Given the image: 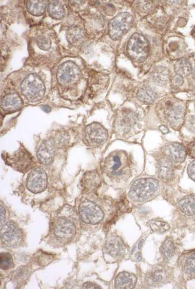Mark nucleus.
Instances as JSON below:
<instances>
[{"instance_id": "f257e3e1", "label": "nucleus", "mask_w": 195, "mask_h": 289, "mask_svg": "<svg viewBox=\"0 0 195 289\" xmlns=\"http://www.w3.org/2000/svg\"><path fill=\"white\" fill-rule=\"evenodd\" d=\"M130 168L128 156L123 151H116L110 154L105 159L103 167L106 175L117 181H123L129 178Z\"/></svg>"}, {"instance_id": "f03ea898", "label": "nucleus", "mask_w": 195, "mask_h": 289, "mask_svg": "<svg viewBox=\"0 0 195 289\" xmlns=\"http://www.w3.org/2000/svg\"><path fill=\"white\" fill-rule=\"evenodd\" d=\"M158 187L159 182L156 178H139L135 180L131 185L128 196L134 202H144L151 198Z\"/></svg>"}, {"instance_id": "7ed1b4c3", "label": "nucleus", "mask_w": 195, "mask_h": 289, "mask_svg": "<svg viewBox=\"0 0 195 289\" xmlns=\"http://www.w3.org/2000/svg\"><path fill=\"white\" fill-rule=\"evenodd\" d=\"M20 89L25 98L32 102L41 99L45 91L43 81L35 73H31L25 77L21 83Z\"/></svg>"}, {"instance_id": "20e7f679", "label": "nucleus", "mask_w": 195, "mask_h": 289, "mask_svg": "<svg viewBox=\"0 0 195 289\" xmlns=\"http://www.w3.org/2000/svg\"><path fill=\"white\" fill-rule=\"evenodd\" d=\"M127 52L130 58L135 62H144L149 54L148 39L139 33H135L129 39Z\"/></svg>"}, {"instance_id": "39448f33", "label": "nucleus", "mask_w": 195, "mask_h": 289, "mask_svg": "<svg viewBox=\"0 0 195 289\" xmlns=\"http://www.w3.org/2000/svg\"><path fill=\"white\" fill-rule=\"evenodd\" d=\"M185 110L180 103L171 101L165 104L161 117L162 122L175 130L179 129L184 122Z\"/></svg>"}, {"instance_id": "423d86ee", "label": "nucleus", "mask_w": 195, "mask_h": 289, "mask_svg": "<svg viewBox=\"0 0 195 289\" xmlns=\"http://www.w3.org/2000/svg\"><path fill=\"white\" fill-rule=\"evenodd\" d=\"M133 18L128 12H121L113 18L109 22L108 33L111 38L118 40L132 27Z\"/></svg>"}, {"instance_id": "0eeeda50", "label": "nucleus", "mask_w": 195, "mask_h": 289, "mask_svg": "<svg viewBox=\"0 0 195 289\" xmlns=\"http://www.w3.org/2000/svg\"><path fill=\"white\" fill-rule=\"evenodd\" d=\"M108 136V132L102 125L98 122H93L84 129L83 141L90 147H98L106 141Z\"/></svg>"}, {"instance_id": "6e6552de", "label": "nucleus", "mask_w": 195, "mask_h": 289, "mask_svg": "<svg viewBox=\"0 0 195 289\" xmlns=\"http://www.w3.org/2000/svg\"><path fill=\"white\" fill-rule=\"evenodd\" d=\"M4 158L8 165L21 172L28 171L34 163L31 154L22 147L13 154L7 155Z\"/></svg>"}, {"instance_id": "1a4fd4ad", "label": "nucleus", "mask_w": 195, "mask_h": 289, "mask_svg": "<svg viewBox=\"0 0 195 289\" xmlns=\"http://www.w3.org/2000/svg\"><path fill=\"white\" fill-rule=\"evenodd\" d=\"M81 76L78 66L72 61H68L61 64L57 72V78L59 84L69 86L76 83Z\"/></svg>"}, {"instance_id": "9d476101", "label": "nucleus", "mask_w": 195, "mask_h": 289, "mask_svg": "<svg viewBox=\"0 0 195 289\" xmlns=\"http://www.w3.org/2000/svg\"><path fill=\"white\" fill-rule=\"evenodd\" d=\"M78 210L82 220L87 223L97 224L104 217L103 212L100 207L89 200H84L80 203Z\"/></svg>"}, {"instance_id": "9b49d317", "label": "nucleus", "mask_w": 195, "mask_h": 289, "mask_svg": "<svg viewBox=\"0 0 195 289\" xmlns=\"http://www.w3.org/2000/svg\"><path fill=\"white\" fill-rule=\"evenodd\" d=\"M0 228L1 240L5 245L14 247L20 245L22 241V234L15 222H8Z\"/></svg>"}, {"instance_id": "f8f14e48", "label": "nucleus", "mask_w": 195, "mask_h": 289, "mask_svg": "<svg viewBox=\"0 0 195 289\" xmlns=\"http://www.w3.org/2000/svg\"><path fill=\"white\" fill-rule=\"evenodd\" d=\"M47 176L45 171L41 167L33 169L28 175L26 186L32 193L43 192L47 187Z\"/></svg>"}, {"instance_id": "ddd939ff", "label": "nucleus", "mask_w": 195, "mask_h": 289, "mask_svg": "<svg viewBox=\"0 0 195 289\" xmlns=\"http://www.w3.org/2000/svg\"><path fill=\"white\" fill-rule=\"evenodd\" d=\"M53 232L57 239L63 241H68L75 236L76 227L70 220L59 218L54 223Z\"/></svg>"}, {"instance_id": "4468645a", "label": "nucleus", "mask_w": 195, "mask_h": 289, "mask_svg": "<svg viewBox=\"0 0 195 289\" xmlns=\"http://www.w3.org/2000/svg\"><path fill=\"white\" fill-rule=\"evenodd\" d=\"M56 144L52 138L44 140L39 145L37 156L39 162L44 165L52 163L55 156Z\"/></svg>"}, {"instance_id": "2eb2a0df", "label": "nucleus", "mask_w": 195, "mask_h": 289, "mask_svg": "<svg viewBox=\"0 0 195 289\" xmlns=\"http://www.w3.org/2000/svg\"><path fill=\"white\" fill-rule=\"evenodd\" d=\"M163 154L173 163H181L186 157L187 150L181 144L177 142H171L163 148Z\"/></svg>"}, {"instance_id": "dca6fc26", "label": "nucleus", "mask_w": 195, "mask_h": 289, "mask_svg": "<svg viewBox=\"0 0 195 289\" xmlns=\"http://www.w3.org/2000/svg\"><path fill=\"white\" fill-rule=\"evenodd\" d=\"M104 248L106 252L114 258L122 257L126 247L122 239L116 235H110L106 239Z\"/></svg>"}, {"instance_id": "f3484780", "label": "nucleus", "mask_w": 195, "mask_h": 289, "mask_svg": "<svg viewBox=\"0 0 195 289\" xmlns=\"http://www.w3.org/2000/svg\"><path fill=\"white\" fill-rule=\"evenodd\" d=\"M173 164V162L164 156L161 157L156 163L158 177L164 181L170 180L173 178L174 173Z\"/></svg>"}, {"instance_id": "a211bd4d", "label": "nucleus", "mask_w": 195, "mask_h": 289, "mask_svg": "<svg viewBox=\"0 0 195 289\" xmlns=\"http://www.w3.org/2000/svg\"><path fill=\"white\" fill-rule=\"evenodd\" d=\"M171 276V272L168 267L158 265L154 267L149 272L148 278L151 283L158 284L168 281Z\"/></svg>"}, {"instance_id": "6ab92c4d", "label": "nucleus", "mask_w": 195, "mask_h": 289, "mask_svg": "<svg viewBox=\"0 0 195 289\" xmlns=\"http://www.w3.org/2000/svg\"><path fill=\"white\" fill-rule=\"evenodd\" d=\"M23 102L17 93H10L3 97L1 101V108L5 111L11 112L20 109Z\"/></svg>"}, {"instance_id": "aec40b11", "label": "nucleus", "mask_w": 195, "mask_h": 289, "mask_svg": "<svg viewBox=\"0 0 195 289\" xmlns=\"http://www.w3.org/2000/svg\"><path fill=\"white\" fill-rule=\"evenodd\" d=\"M136 282V277L135 274L126 271L120 272L116 276L115 286L118 289H132L134 288Z\"/></svg>"}, {"instance_id": "412c9836", "label": "nucleus", "mask_w": 195, "mask_h": 289, "mask_svg": "<svg viewBox=\"0 0 195 289\" xmlns=\"http://www.w3.org/2000/svg\"><path fill=\"white\" fill-rule=\"evenodd\" d=\"M136 119L133 113L122 114L116 121L118 131L122 133H128L136 123Z\"/></svg>"}, {"instance_id": "4be33fe9", "label": "nucleus", "mask_w": 195, "mask_h": 289, "mask_svg": "<svg viewBox=\"0 0 195 289\" xmlns=\"http://www.w3.org/2000/svg\"><path fill=\"white\" fill-rule=\"evenodd\" d=\"M84 37V32L78 25H72L68 28L66 32V38L69 43L77 44L80 43Z\"/></svg>"}, {"instance_id": "5701e85b", "label": "nucleus", "mask_w": 195, "mask_h": 289, "mask_svg": "<svg viewBox=\"0 0 195 289\" xmlns=\"http://www.w3.org/2000/svg\"><path fill=\"white\" fill-rule=\"evenodd\" d=\"M178 207L184 214L192 216L195 214V197L187 196L178 202Z\"/></svg>"}, {"instance_id": "b1692460", "label": "nucleus", "mask_w": 195, "mask_h": 289, "mask_svg": "<svg viewBox=\"0 0 195 289\" xmlns=\"http://www.w3.org/2000/svg\"><path fill=\"white\" fill-rule=\"evenodd\" d=\"M48 12L50 16L55 19H61L65 15L64 6L58 0H51L49 2Z\"/></svg>"}, {"instance_id": "393cba45", "label": "nucleus", "mask_w": 195, "mask_h": 289, "mask_svg": "<svg viewBox=\"0 0 195 289\" xmlns=\"http://www.w3.org/2000/svg\"><path fill=\"white\" fill-rule=\"evenodd\" d=\"M46 2L44 0H28L26 2V8L31 14L39 16L42 15L46 9Z\"/></svg>"}, {"instance_id": "a878e982", "label": "nucleus", "mask_w": 195, "mask_h": 289, "mask_svg": "<svg viewBox=\"0 0 195 289\" xmlns=\"http://www.w3.org/2000/svg\"><path fill=\"white\" fill-rule=\"evenodd\" d=\"M174 68L176 73L182 77L189 75L192 72V67L190 62L185 59H181L176 61Z\"/></svg>"}, {"instance_id": "bb28decb", "label": "nucleus", "mask_w": 195, "mask_h": 289, "mask_svg": "<svg viewBox=\"0 0 195 289\" xmlns=\"http://www.w3.org/2000/svg\"><path fill=\"white\" fill-rule=\"evenodd\" d=\"M175 250V245L170 239H167L161 245L160 248V253L165 261H168L172 258Z\"/></svg>"}, {"instance_id": "cd10ccee", "label": "nucleus", "mask_w": 195, "mask_h": 289, "mask_svg": "<svg viewBox=\"0 0 195 289\" xmlns=\"http://www.w3.org/2000/svg\"><path fill=\"white\" fill-rule=\"evenodd\" d=\"M137 97L141 102L145 104H151L156 98V93L150 88H142L137 92Z\"/></svg>"}, {"instance_id": "c85d7f7f", "label": "nucleus", "mask_w": 195, "mask_h": 289, "mask_svg": "<svg viewBox=\"0 0 195 289\" xmlns=\"http://www.w3.org/2000/svg\"><path fill=\"white\" fill-rule=\"evenodd\" d=\"M183 269L187 275L195 278V251L191 253L185 261Z\"/></svg>"}, {"instance_id": "c756f323", "label": "nucleus", "mask_w": 195, "mask_h": 289, "mask_svg": "<svg viewBox=\"0 0 195 289\" xmlns=\"http://www.w3.org/2000/svg\"><path fill=\"white\" fill-rule=\"evenodd\" d=\"M148 224L153 232L159 233H164L170 228L169 224L163 221L150 220Z\"/></svg>"}, {"instance_id": "7c9ffc66", "label": "nucleus", "mask_w": 195, "mask_h": 289, "mask_svg": "<svg viewBox=\"0 0 195 289\" xmlns=\"http://www.w3.org/2000/svg\"><path fill=\"white\" fill-rule=\"evenodd\" d=\"M0 266L2 269H7L14 266L12 255L8 252H2L0 256Z\"/></svg>"}, {"instance_id": "2f4dec72", "label": "nucleus", "mask_w": 195, "mask_h": 289, "mask_svg": "<svg viewBox=\"0 0 195 289\" xmlns=\"http://www.w3.org/2000/svg\"><path fill=\"white\" fill-rule=\"evenodd\" d=\"M168 71L164 68L157 69L153 74L154 80L157 83H162L167 80Z\"/></svg>"}, {"instance_id": "473e14b6", "label": "nucleus", "mask_w": 195, "mask_h": 289, "mask_svg": "<svg viewBox=\"0 0 195 289\" xmlns=\"http://www.w3.org/2000/svg\"><path fill=\"white\" fill-rule=\"evenodd\" d=\"M37 44L39 48L44 50L49 49L51 45L50 39L44 36H39L37 39Z\"/></svg>"}, {"instance_id": "72a5a7b5", "label": "nucleus", "mask_w": 195, "mask_h": 289, "mask_svg": "<svg viewBox=\"0 0 195 289\" xmlns=\"http://www.w3.org/2000/svg\"><path fill=\"white\" fill-rule=\"evenodd\" d=\"M183 77L177 74L174 76L171 81V86L174 89L179 88L183 84Z\"/></svg>"}, {"instance_id": "f704fd0d", "label": "nucleus", "mask_w": 195, "mask_h": 289, "mask_svg": "<svg viewBox=\"0 0 195 289\" xmlns=\"http://www.w3.org/2000/svg\"><path fill=\"white\" fill-rule=\"evenodd\" d=\"M187 173L189 177L195 182V159L189 164Z\"/></svg>"}, {"instance_id": "c9c22d12", "label": "nucleus", "mask_w": 195, "mask_h": 289, "mask_svg": "<svg viewBox=\"0 0 195 289\" xmlns=\"http://www.w3.org/2000/svg\"><path fill=\"white\" fill-rule=\"evenodd\" d=\"M186 150L190 156L195 157V140L188 144Z\"/></svg>"}, {"instance_id": "e433bc0d", "label": "nucleus", "mask_w": 195, "mask_h": 289, "mask_svg": "<svg viewBox=\"0 0 195 289\" xmlns=\"http://www.w3.org/2000/svg\"><path fill=\"white\" fill-rule=\"evenodd\" d=\"M5 210L2 205L0 206V227L5 223Z\"/></svg>"}, {"instance_id": "4c0bfd02", "label": "nucleus", "mask_w": 195, "mask_h": 289, "mask_svg": "<svg viewBox=\"0 0 195 289\" xmlns=\"http://www.w3.org/2000/svg\"><path fill=\"white\" fill-rule=\"evenodd\" d=\"M82 289H100L101 288L97 285L91 283H85L82 287Z\"/></svg>"}, {"instance_id": "58836bf2", "label": "nucleus", "mask_w": 195, "mask_h": 289, "mask_svg": "<svg viewBox=\"0 0 195 289\" xmlns=\"http://www.w3.org/2000/svg\"><path fill=\"white\" fill-rule=\"evenodd\" d=\"M159 129L160 130V131L163 133H167L168 132V128L165 126H161L159 127Z\"/></svg>"}, {"instance_id": "ea45409f", "label": "nucleus", "mask_w": 195, "mask_h": 289, "mask_svg": "<svg viewBox=\"0 0 195 289\" xmlns=\"http://www.w3.org/2000/svg\"><path fill=\"white\" fill-rule=\"evenodd\" d=\"M136 258L138 261H139L141 259V255L140 252H137L136 255Z\"/></svg>"}, {"instance_id": "a19ab883", "label": "nucleus", "mask_w": 195, "mask_h": 289, "mask_svg": "<svg viewBox=\"0 0 195 289\" xmlns=\"http://www.w3.org/2000/svg\"><path fill=\"white\" fill-rule=\"evenodd\" d=\"M143 242H144L143 239H142L139 241V242L138 243V249H140L141 248Z\"/></svg>"}, {"instance_id": "79ce46f5", "label": "nucleus", "mask_w": 195, "mask_h": 289, "mask_svg": "<svg viewBox=\"0 0 195 289\" xmlns=\"http://www.w3.org/2000/svg\"><path fill=\"white\" fill-rule=\"evenodd\" d=\"M193 77H194V79H195V67L193 70Z\"/></svg>"}]
</instances>
